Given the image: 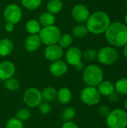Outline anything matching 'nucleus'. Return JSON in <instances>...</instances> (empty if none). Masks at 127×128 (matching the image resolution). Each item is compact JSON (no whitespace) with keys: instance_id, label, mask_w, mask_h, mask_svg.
<instances>
[{"instance_id":"obj_1","label":"nucleus","mask_w":127,"mask_h":128,"mask_svg":"<svg viewBox=\"0 0 127 128\" xmlns=\"http://www.w3.org/2000/svg\"><path fill=\"white\" fill-rule=\"evenodd\" d=\"M105 34L106 40L113 46L122 47L127 44V26L122 22L111 23Z\"/></svg>"},{"instance_id":"obj_2","label":"nucleus","mask_w":127,"mask_h":128,"mask_svg":"<svg viewBox=\"0 0 127 128\" xmlns=\"http://www.w3.org/2000/svg\"><path fill=\"white\" fill-rule=\"evenodd\" d=\"M111 24L109 16L103 11H96L89 16L86 26L89 32L94 34L105 33Z\"/></svg>"},{"instance_id":"obj_3","label":"nucleus","mask_w":127,"mask_h":128,"mask_svg":"<svg viewBox=\"0 0 127 128\" xmlns=\"http://www.w3.org/2000/svg\"><path fill=\"white\" fill-rule=\"evenodd\" d=\"M82 79L88 86L97 87L103 80V71L102 68L97 64L88 65L83 70Z\"/></svg>"},{"instance_id":"obj_4","label":"nucleus","mask_w":127,"mask_h":128,"mask_svg":"<svg viewBox=\"0 0 127 128\" xmlns=\"http://www.w3.org/2000/svg\"><path fill=\"white\" fill-rule=\"evenodd\" d=\"M106 124L109 128H127V112L122 109H115L106 117Z\"/></svg>"},{"instance_id":"obj_5","label":"nucleus","mask_w":127,"mask_h":128,"mask_svg":"<svg viewBox=\"0 0 127 128\" xmlns=\"http://www.w3.org/2000/svg\"><path fill=\"white\" fill-rule=\"evenodd\" d=\"M61 34V30L55 25L43 27L39 32L41 42L46 46L57 44Z\"/></svg>"},{"instance_id":"obj_6","label":"nucleus","mask_w":127,"mask_h":128,"mask_svg":"<svg viewBox=\"0 0 127 128\" xmlns=\"http://www.w3.org/2000/svg\"><path fill=\"white\" fill-rule=\"evenodd\" d=\"M97 58L100 63L105 65H112L118 61V52L112 46H105L97 52Z\"/></svg>"},{"instance_id":"obj_7","label":"nucleus","mask_w":127,"mask_h":128,"mask_svg":"<svg viewBox=\"0 0 127 128\" xmlns=\"http://www.w3.org/2000/svg\"><path fill=\"white\" fill-rule=\"evenodd\" d=\"M101 95L97 87L87 86L84 88L81 92L82 101L88 106L97 105L100 103Z\"/></svg>"},{"instance_id":"obj_8","label":"nucleus","mask_w":127,"mask_h":128,"mask_svg":"<svg viewBox=\"0 0 127 128\" xmlns=\"http://www.w3.org/2000/svg\"><path fill=\"white\" fill-rule=\"evenodd\" d=\"M22 16V12L20 7L16 4H8L4 10V17L6 22L13 24L18 23Z\"/></svg>"},{"instance_id":"obj_9","label":"nucleus","mask_w":127,"mask_h":128,"mask_svg":"<svg viewBox=\"0 0 127 128\" xmlns=\"http://www.w3.org/2000/svg\"><path fill=\"white\" fill-rule=\"evenodd\" d=\"M23 100L29 107L34 108L38 106L43 100L41 92L35 88H30L25 92Z\"/></svg>"},{"instance_id":"obj_10","label":"nucleus","mask_w":127,"mask_h":128,"mask_svg":"<svg viewBox=\"0 0 127 128\" xmlns=\"http://www.w3.org/2000/svg\"><path fill=\"white\" fill-rule=\"evenodd\" d=\"M89 16L90 12L88 8L82 4H77L72 9V16L79 23L86 22Z\"/></svg>"},{"instance_id":"obj_11","label":"nucleus","mask_w":127,"mask_h":128,"mask_svg":"<svg viewBox=\"0 0 127 128\" xmlns=\"http://www.w3.org/2000/svg\"><path fill=\"white\" fill-rule=\"evenodd\" d=\"M64 54L63 49L58 44H52L46 46L44 51L45 58L51 62L60 60Z\"/></svg>"},{"instance_id":"obj_12","label":"nucleus","mask_w":127,"mask_h":128,"mask_svg":"<svg viewBox=\"0 0 127 128\" xmlns=\"http://www.w3.org/2000/svg\"><path fill=\"white\" fill-rule=\"evenodd\" d=\"M65 58L67 64L76 66L82 62V53L78 47H70L66 52Z\"/></svg>"},{"instance_id":"obj_13","label":"nucleus","mask_w":127,"mask_h":128,"mask_svg":"<svg viewBox=\"0 0 127 128\" xmlns=\"http://www.w3.org/2000/svg\"><path fill=\"white\" fill-rule=\"evenodd\" d=\"M16 68L10 61H4L0 63V80L5 81L14 75Z\"/></svg>"},{"instance_id":"obj_14","label":"nucleus","mask_w":127,"mask_h":128,"mask_svg":"<svg viewBox=\"0 0 127 128\" xmlns=\"http://www.w3.org/2000/svg\"><path fill=\"white\" fill-rule=\"evenodd\" d=\"M67 64L65 62L62 60H57L52 62V63L49 66L50 73L55 76H62L67 71Z\"/></svg>"},{"instance_id":"obj_15","label":"nucleus","mask_w":127,"mask_h":128,"mask_svg":"<svg viewBox=\"0 0 127 128\" xmlns=\"http://www.w3.org/2000/svg\"><path fill=\"white\" fill-rule=\"evenodd\" d=\"M41 40L37 34H30L25 41V48L28 52H34L37 50L40 45Z\"/></svg>"},{"instance_id":"obj_16","label":"nucleus","mask_w":127,"mask_h":128,"mask_svg":"<svg viewBox=\"0 0 127 128\" xmlns=\"http://www.w3.org/2000/svg\"><path fill=\"white\" fill-rule=\"evenodd\" d=\"M97 90L100 95L109 96L115 92V85L109 80H103L97 86Z\"/></svg>"},{"instance_id":"obj_17","label":"nucleus","mask_w":127,"mask_h":128,"mask_svg":"<svg viewBox=\"0 0 127 128\" xmlns=\"http://www.w3.org/2000/svg\"><path fill=\"white\" fill-rule=\"evenodd\" d=\"M13 50V44L8 38H3L0 40V56H7L10 55Z\"/></svg>"},{"instance_id":"obj_18","label":"nucleus","mask_w":127,"mask_h":128,"mask_svg":"<svg viewBox=\"0 0 127 128\" xmlns=\"http://www.w3.org/2000/svg\"><path fill=\"white\" fill-rule=\"evenodd\" d=\"M57 99L61 104H67L70 102L72 99V93L67 88H61L57 92Z\"/></svg>"},{"instance_id":"obj_19","label":"nucleus","mask_w":127,"mask_h":128,"mask_svg":"<svg viewBox=\"0 0 127 128\" xmlns=\"http://www.w3.org/2000/svg\"><path fill=\"white\" fill-rule=\"evenodd\" d=\"M38 22L40 26H42L43 27H47V26L54 25V23L55 22V18L53 14L46 11V12L42 13L40 15Z\"/></svg>"},{"instance_id":"obj_20","label":"nucleus","mask_w":127,"mask_h":128,"mask_svg":"<svg viewBox=\"0 0 127 128\" xmlns=\"http://www.w3.org/2000/svg\"><path fill=\"white\" fill-rule=\"evenodd\" d=\"M63 3L61 0H49L46 4L47 11L52 14H57L61 11Z\"/></svg>"},{"instance_id":"obj_21","label":"nucleus","mask_w":127,"mask_h":128,"mask_svg":"<svg viewBox=\"0 0 127 128\" xmlns=\"http://www.w3.org/2000/svg\"><path fill=\"white\" fill-rule=\"evenodd\" d=\"M88 32H88L86 26L79 24V25H76L72 28V30H71L72 35L71 36L76 38H82L85 37Z\"/></svg>"},{"instance_id":"obj_22","label":"nucleus","mask_w":127,"mask_h":128,"mask_svg":"<svg viewBox=\"0 0 127 128\" xmlns=\"http://www.w3.org/2000/svg\"><path fill=\"white\" fill-rule=\"evenodd\" d=\"M115 90L120 95L127 96V77L119 79L115 84Z\"/></svg>"},{"instance_id":"obj_23","label":"nucleus","mask_w":127,"mask_h":128,"mask_svg":"<svg viewBox=\"0 0 127 128\" xmlns=\"http://www.w3.org/2000/svg\"><path fill=\"white\" fill-rule=\"evenodd\" d=\"M41 95L43 100H45L46 102H51L56 98L57 91L55 88L52 86H48L43 90V92H41Z\"/></svg>"},{"instance_id":"obj_24","label":"nucleus","mask_w":127,"mask_h":128,"mask_svg":"<svg viewBox=\"0 0 127 128\" xmlns=\"http://www.w3.org/2000/svg\"><path fill=\"white\" fill-rule=\"evenodd\" d=\"M39 22L36 20H30L25 24V28L30 34H37L41 30Z\"/></svg>"},{"instance_id":"obj_25","label":"nucleus","mask_w":127,"mask_h":128,"mask_svg":"<svg viewBox=\"0 0 127 128\" xmlns=\"http://www.w3.org/2000/svg\"><path fill=\"white\" fill-rule=\"evenodd\" d=\"M57 44L62 49H68L73 44V37L69 34H61Z\"/></svg>"},{"instance_id":"obj_26","label":"nucleus","mask_w":127,"mask_h":128,"mask_svg":"<svg viewBox=\"0 0 127 128\" xmlns=\"http://www.w3.org/2000/svg\"><path fill=\"white\" fill-rule=\"evenodd\" d=\"M21 3L26 9L35 10L40 6L42 0H21Z\"/></svg>"},{"instance_id":"obj_27","label":"nucleus","mask_w":127,"mask_h":128,"mask_svg":"<svg viewBox=\"0 0 127 128\" xmlns=\"http://www.w3.org/2000/svg\"><path fill=\"white\" fill-rule=\"evenodd\" d=\"M76 116V111L72 107H67L65 108L63 112H61V118L63 121L65 122H70Z\"/></svg>"},{"instance_id":"obj_28","label":"nucleus","mask_w":127,"mask_h":128,"mask_svg":"<svg viewBox=\"0 0 127 128\" xmlns=\"http://www.w3.org/2000/svg\"><path fill=\"white\" fill-rule=\"evenodd\" d=\"M4 86L8 91H16L19 88V82L16 79L11 77L4 81Z\"/></svg>"},{"instance_id":"obj_29","label":"nucleus","mask_w":127,"mask_h":128,"mask_svg":"<svg viewBox=\"0 0 127 128\" xmlns=\"http://www.w3.org/2000/svg\"><path fill=\"white\" fill-rule=\"evenodd\" d=\"M30 118H31V112L26 108L21 109L16 112V118H18L21 122L27 121Z\"/></svg>"},{"instance_id":"obj_30","label":"nucleus","mask_w":127,"mask_h":128,"mask_svg":"<svg viewBox=\"0 0 127 128\" xmlns=\"http://www.w3.org/2000/svg\"><path fill=\"white\" fill-rule=\"evenodd\" d=\"M97 56V52L94 49H88L86 50L82 55L84 59L87 62H92L94 61Z\"/></svg>"},{"instance_id":"obj_31","label":"nucleus","mask_w":127,"mask_h":128,"mask_svg":"<svg viewBox=\"0 0 127 128\" xmlns=\"http://www.w3.org/2000/svg\"><path fill=\"white\" fill-rule=\"evenodd\" d=\"M5 128H24V126L20 120L16 118H13L7 121Z\"/></svg>"},{"instance_id":"obj_32","label":"nucleus","mask_w":127,"mask_h":128,"mask_svg":"<svg viewBox=\"0 0 127 128\" xmlns=\"http://www.w3.org/2000/svg\"><path fill=\"white\" fill-rule=\"evenodd\" d=\"M112 110L107 106H101L98 108V114L103 118H106Z\"/></svg>"},{"instance_id":"obj_33","label":"nucleus","mask_w":127,"mask_h":128,"mask_svg":"<svg viewBox=\"0 0 127 128\" xmlns=\"http://www.w3.org/2000/svg\"><path fill=\"white\" fill-rule=\"evenodd\" d=\"M39 111L43 115H46L50 112L51 111V106L47 103H41L39 106Z\"/></svg>"},{"instance_id":"obj_34","label":"nucleus","mask_w":127,"mask_h":128,"mask_svg":"<svg viewBox=\"0 0 127 128\" xmlns=\"http://www.w3.org/2000/svg\"><path fill=\"white\" fill-rule=\"evenodd\" d=\"M119 98H120V94L116 92L115 91L113 92L111 94H109L108 96V99L110 102H112V103H115V102H118L119 100Z\"/></svg>"},{"instance_id":"obj_35","label":"nucleus","mask_w":127,"mask_h":128,"mask_svg":"<svg viewBox=\"0 0 127 128\" xmlns=\"http://www.w3.org/2000/svg\"><path fill=\"white\" fill-rule=\"evenodd\" d=\"M61 128H79L78 126L73 122H64V124L62 125Z\"/></svg>"},{"instance_id":"obj_36","label":"nucleus","mask_w":127,"mask_h":128,"mask_svg":"<svg viewBox=\"0 0 127 128\" xmlns=\"http://www.w3.org/2000/svg\"><path fill=\"white\" fill-rule=\"evenodd\" d=\"M13 28H14V24H13L11 22H6V24L4 26V29H5V31L7 32H13Z\"/></svg>"},{"instance_id":"obj_37","label":"nucleus","mask_w":127,"mask_h":128,"mask_svg":"<svg viewBox=\"0 0 127 128\" xmlns=\"http://www.w3.org/2000/svg\"><path fill=\"white\" fill-rule=\"evenodd\" d=\"M75 68H76V70H82V69L84 68V63H83L82 62H81L79 64H78L77 65H76V66H75Z\"/></svg>"},{"instance_id":"obj_38","label":"nucleus","mask_w":127,"mask_h":128,"mask_svg":"<svg viewBox=\"0 0 127 128\" xmlns=\"http://www.w3.org/2000/svg\"><path fill=\"white\" fill-rule=\"evenodd\" d=\"M123 53L124 56H125V58L127 59V44L124 46V50H123Z\"/></svg>"},{"instance_id":"obj_39","label":"nucleus","mask_w":127,"mask_h":128,"mask_svg":"<svg viewBox=\"0 0 127 128\" xmlns=\"http://www.w3.org/2000/svg\"><path fill=\"white\" fill-rule=\"evenodd\" d=\"M124 109H125V111L127 112V98H126V100H124Z\"/></svg>"},{"instance_id":"obj_40","label":"nucleus","mask_w":127,"mask_h":128,"mask_svg":"<svg viewBox=\"0 0 127 128\" xmlns=\"http://www.w3.org/2000/svg\"><path fill=\"white\" fill-rule=\"evenodd\" d=\"M125 22H126V26H127V13L126 14V16H125Z\"/></svg>"},{"instance_id":"obj_41","label":"nucleus","mask_w":127,"mask_h":128,"mask_svg":"<svg viewBox=\"0 0 127 128\" xmlns=\"http://www.w3.org/2000/svg\"><path fill=\"white\" fill-rule=\"evenodd\" d=\"M126 8H127V2H126Z\"/></svg>"},{"instance_id":"obj_42","label":"nucleus","mask_w":127,"mask_h":128,"mask_svg":"<svg viewBox=\"0 0 127 128\" xmlns=\"http://www.w3.org/2000/svg\"></svg>"}]
</instances>
